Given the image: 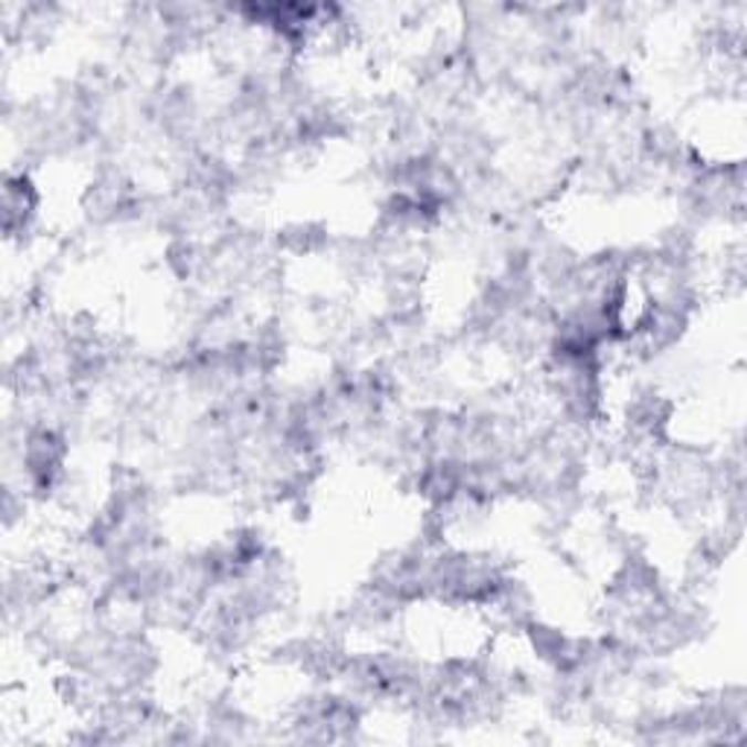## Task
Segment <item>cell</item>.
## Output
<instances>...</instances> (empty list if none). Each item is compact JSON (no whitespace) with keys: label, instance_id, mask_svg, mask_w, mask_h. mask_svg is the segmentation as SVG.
I'll return each mask as SVG.
<instances>
[{"label":"cell","instance_id":"6da1fadb","mask_svg":"<svg viewBox=\"0 0 747 747\" xmlns=\"http://www.w3.org/2000/svg\"><path fill=\"white\" fill-rule=\"evenodd\" d=\"M35 187L30 185L24 172L21 176H7V199H3V217H7V234L15 236L18 231H24L30 217L35 211Z\"/></svg>","mask_w":747,"mask_h":747}]
</instances>
